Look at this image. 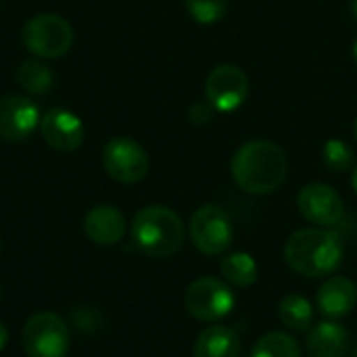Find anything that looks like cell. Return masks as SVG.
I'll return each mask as SVG.
<instances>
[{
    "mask_svg": "<svg viewBox=\"0 0 357 357\" xmlns=\"http://www.w3.org/2000/svg\"><path fill=\"white\" fill-rule=\"evenodd\" d=\"M230 169L241 190L261 197L282 186L289 174V159L278 144L251 140L236 149Z\"/></svg>",
    "mask_w": 357,
    "mask_h": 357,
    "instance_id": "6da1fadb",
    "label": "cell"
},
{
    "mask_svg": "<svg viewBox=\"0 0 357 357\" xmlns=\"http://www.w3.org/2000/svg\"><path fill=\"white\" fill-rule=\"evenodd\" d=\"M343 253V238L328 228L297 230L284 245V259L291 270L307 278H322L337 272Z\"/></svg>",
    "mask_w": 357,
    "mask_h": 357,
    "instance_id": "7a4b0ae2",
    "label": "cell"
},
{
    "mask_svg": "<svg viewBox=\"0 0 357 357\" xmlns=\"http://www.w3.org/2000/svg\"><path fill=\"white\" fill-rule=\"evenodd\" d=\"M182 218L165 205L142 207L132 222V241L138 251L149 257H169L184 245Z\"/></svg>",
    "mask_w": 357,
    "mask_h": 357,
    "instance_id": "3957f363",
    "label": "cell"
},
{
    "mask_svg": "<svg viewBox=\"0 0 357 357\" xmlns=\"http://www.w3.org/2000/svg\"><path fill=\"white\" fill-rule=\"evenodd\" d=\"M21 40L31 54L40 59H59L73 46V27L54 13H40L23 25Z\"/></svg>",
    "mask_w": 357,
    "mask_h": 357,
    "instance_id": "277c9868",
    "label": "cell"
},
{
    "mask_svg": "<svg viewBox=\"0 0 357 357\" xmlns=\"http://www.w3.org/2000/svg\"><path fill=\"white\" fill-rule=\"evenodd\" d=\"M190 241L203 255H222L234 238V226L226 209L203 205L190 218Z\"/></svg>",
    "mask_w": 357,
    "mask_h": 357,
    "instance_id": "5b68a950",
    "label": "cell"
},
{
    "mask_svg": "<svg viewBox=\"0 0 357 357\" xmlns=\"http://www.w3.org/2000/svg\"><path fill=\"white\" fill-rule=\"evenodd\" d=\"M21 339L27 357H65L69 351V331L52 312L31 316L23 326Z\"/></svg>",
    "mask_w": 357,
    "mask_h": 357,
    "instance_id": "8992f818",
    "label": "cell"
},
{
    "mask_svg": "<svg viewBox=\"0 0 357 357\" xmlns=\"http://www.w3.org/2000/svg\"><path fill=\"white\" fill-rule=\"evenodd\" d=\"M186 312L201 322H215L234 310V293L220 278H197L184 295Z\"/></svg>",
    "mask_w": 357,
    "mask_h": 357,
    "instance_id": "52a82bcc",
    "label": "cell"
},
{
    "mask_svg": "<svg viewBox=\"0 0 357 357\" xmlns=\"http://www.w3.org/2000/svg\"><path fill=\"white\" fill-rule=\"evenodd\" d=\"M102 167L119 184H136L149 174L151 161L140 142L119 136L105 144L102 149Z\"/></svg>",
    "mask_w": 357,
    "mask_h": 357,
    "instance_id": "ba28073f",
    "label": "cell"
},
{
    "mask_svg": "<svg viewBox=\"0 0 357 357\" xmlns=\"http://www.w3.org/2000/svg\"><path fill=\"white\" fill-rule=\"evenodd\" d=\"M249 79L245 71L236 65L224 63L213 67L205 77L207 102L220 113H232L247 100Z\"/></svg>",
    "mask_w": 357,
    "mask_h": 357,
    "instance_id": "9c48e42d",
    "label": "cell"
},
{
    "mask_svg": "<svg viewBox=\"0 0 357 357\" xmlns=\"http://www.w3.org/2000/svg\"><path fill=\"white\" fill-rule=\"evenodd\" d=\"M297 205H299L301 215L307 222L322 226V228L337 226L345 213L341 195L333 186L322 184V182H312V184L303 186L299 190Z\"/></svg>",
    "mask_w": 357,
    "mask_h": 357,
    "instance_id": "30bf717a",
    "label": "cell"
},
{
    "mask_svg": "<svg viewBox=\"0 0 357 357\" xmlns=\"http://www.w3.org/2000/svg\"><path fill=\"white\" fill-rule=\"evenodd\" d=\"M40 111L27 96H0V138L6 142L25 140L40 126Z\"/></svg>",
    "mask_w": 357,
    "mask_h": 357,
    "instance_id": "8fae6325",
    "label": "cell"
},
{
    "mask_svg": "<svg viewBox=\"0 0 357 357\" xmlns=\"http://www.w3.org/2000/svg\"><path fill=\"white\" fill-rule=\"evenodd\" d=\"M40 134L44 142L61 153H73L84 142L82 119L67 109H50L40 117Z\"/></svg>",
    "mask_w": 357,
    "mask_h": 357,
    "instance_id": "7c38bea8",
    "label": "cell"
},
{
    "mask_svg": "<svg viewBox=\"0 0 357 357\" xmlns=\"http://www.w3.org/2000/svg\"><path fill=\"white\" fill-rule=\"evenodd\" d=\"M84 230L92 243L100 247H111V245H117L126 236L128 224H126L123 213L117 207L96 205L88 211L84 220Z\"/></svg>",
    "mask_w": 357,
    "mask_h": 357,
    "instance_id": "4fadbf2b",
    "label": "cell"
},
{
    "mask_svg": "<svg viewBox=\"0 0 357 357\" xmlns=\"http://www.w3.org/2000/svg\"><path fill=\"white\" fill-rule=\"evenodd\" d=\"M318 310L324 318L341 320L354 312L357 303V287L345 276L328 278L318 291Z\"/></svg>",
    "mask_w": 357,
    "mask_h": 357,
    "instance_id": "5bb4252c",
    "label": "cell"
},
{
    "mask_svg": "<svg viewBox=\"0 0 357 357\" xmlns=\"http://www.w3.org/2000/svg\"><path fill=\"white\" fill-rule=\"evenodd\" d=\"M305 347L310 357H345L349 349V333L337 322H320L307 331Z\"/></svg>",
    "mask_w": 357,
    "mask_h": 357,
    "instance_id": "9a60e30c",
    "label": "cell"
},
{
    "mask_svg": "<svg viewBox=\"0 0 357 357\" xmlns=\"http://www.w3.org/2000/svg\"><path fill=\"white\" fill-rule=\"evenodd\" d=\"M195 357H241V339L230 326H209L195 341Z\"/></svg>",
    "mask_w": 357,
    "mask_h": 357,
    "instance_id": "2e32d148",
    "label": "cell"
},
{
    "mask_svg": "<svg viewBox=\"0 0 357 357\" xmlns=\"http://www.w3.org/2000/svg\"><path fill=\"white\" fill-rule=\"evenodd\" d=\"M220 270H222L224 280L238 289H247V287L255 284L257 276H259V268H257L255 259L245 251L226 255L220 264Z\"/></svg>",
    "mask_w": 357,
    "mask_h": 357,
    "instance_id": "e0dca14e",
    "label": "cell"
},
{
    "mask_svg": "<svg viewBox=\"0 0 357 357\" xmlns=\"http://www.w3.org/2000/svg\"><path fill=\"white\" fill-rule=\"evenodd\" d=\"M278 318L287 328L297 333H307L314 324V310L303 295L291 293L282 297V301L278 303Z\"/></svg>",
    "mask_w": 357,
    "mask_h": 357,
    "instance_id": "ac0fdd59",
    "label": "cell"
},
{
    "mask_svg": "<svg viewBox=\"0 0 357 357\" xmlns=\"http://www.w3.org/2000/svg\"><path fill=\"white\" fill-rule=\"evenodd\" d=\"M19 86L29 94H46L54 84V73L42 61H23L17 69Z\"/></svg>",
    "mask_w": 357,
    "mask_h": 357,
    "instance_id": "d6986e66",
    "label": "cell"
},
{
    "mask_svg": "<svg viewBox=\"0 0 357 357\" xmlns=\"http://www.w3.org/2000/svg\"><path fill=\"white\" fill-rule=\"evenodd\" d=\"M251 357H301V347L287 333H268L253 345Z\"/></svg>",
    "mask_w": 357,
    "mask_h": 357,
    "instance_id": "ffe728a7",
    "label": "cell"
},
{
    "mask_svg": "<svg viewBox=\"0 0 357 357\" xmlns=\"http://www.w3.org/2000/svg\"><path fill=\"white\" fill-rule=\"evenodd\" d=\"M322 161L331 172H347L356 167V155L345 140L331 138L322 146Z\"/></svg>",
    "mask_w": 357,
    "mask_h": 357,
    "instance_id": "44dd1931",
    "label": "cell"
},
{
    "mask_svg": "<svg viewBox=\"0 0 357 357\" xmlns=\"http://www.w3.org/2000/svg\"><path fill=\"white\" fill-rule=\"evenodd\" d=\"M186 13L201 25H213L228 13V0H184Z\"/></svg>",
    "mask_w": 357,
    "mask_h": 357,
    "instance_id": "7402d4cb",
    "label": "cell"
},
{
    "mask_svg": "<svg viewBox=\"0 0 357 357\" xmlns=\"http://www.w3.org/2000/svg\"><path fill=\"white\" fill-rule=\"evenodd\" d=\"M6 343H8V331H6V326L0 322V351L6 347Z\"/></svg>",
    "mask_w": 357,
    "mask_h": 357,
    "instance_id": "603a6c76",
    "label": "cell"
},
{
    "mask_svg": "<svg viewBox=\"0 0 357 357\" xmlns=\"http://www.w3.org/2000/svg\"><path fill=\"white\" fill-rule=\"evenodd\" d=\"M351 186H354V190L357 192V165L354 167V174H351Z\"/></svg>",
    "mask_w": 357,
    "mask_h": 357,
    "instance_id": "cb8c5ba5",
    "label": "cell"
},
{
    "mask_svg": "<svg viewBox=\"0 0 357 357\" xmlns=\"http://www.w3.org/2000/svg\"><path fill=\"white\" fill-rule=\"evenodd\" d=\"M351 13H354V17H356L357 21V0H351Z\"/></svg>",
    "mask_w": 357,
    "mask_h": 357,
    "instance_id": "d4e9b609",
    "label": "cell"
},
{
    "mask_svg": "<svg viewBox=\"0 0 357 357\" xmlns=\"http://www.w3.org/2000/svg\"><path fill=\"white\" fill-rule=\"evenodd\" d=\"M354 61H356V65H357V40L354 42Z\"/></svg>",
    "mask_w": 357,
    "mask_h": 357,
    "instance_id": "484cf974",
    "label": "cell"
},
{
    "mask_svg": "<svg viewBox=\"0 0 357 357\" xmlns=\"http://www.w3.org/2000/svg\"><path fill=\"white\" fill-rule=\"evenodd\" d=\"M354 138L357 140V117H356V121H354Z\"/></svg>",
    "mask_w": 357,
    "mask_h": 357,
    "instance_id": "4316f807",
    "label": "cell"
},
{
    "mask_svg": "<svg viewBox=\"0 0 357 357\" xmlns=\"http://www.w3.org/2000/svg\"><path fill=\"white\" fill-rule=\"evenodd\" d=\"M0 299H2V289H0Z\"/></svg>",
    "mask_w": 357,
    "mask_h": 357,
    "instance_id": "83f0119b",
    "label": "cell"
}]
</instances>
